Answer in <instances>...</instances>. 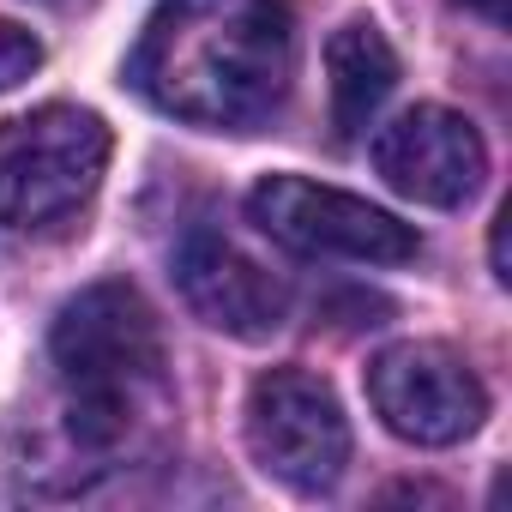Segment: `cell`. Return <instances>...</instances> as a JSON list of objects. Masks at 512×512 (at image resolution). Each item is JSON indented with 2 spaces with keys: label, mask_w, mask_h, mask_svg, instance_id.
Instances as JSON below:
<instances>
[{
  "label": "cell",
  "mask_w": 512,
  "mask_h": 512,
  "mask_svg": "<svg viewBox=\"0 0 512 512\" xmlns=\"http://www.w3.org/2000/svg\"><path fill=\"white\" fill-rule=\"evenodd\" d=\"M326 79H332V127H338V139H356L374 121V109L392 97V85H398V55L380 37V25L350 19L344 31H332Z\"/></svg>",
  "instance_id": "9"
},
{
  "label": "cell",
  "mask_w": 512,
  "mask_h": 512,
  "mask_svg": "<svg viewBox=\"0 0 512 512\" xmlns=\"http://www.w3.org/2000/svg\"><path fill=\"white\" fill-rule=\"evenodd\" d=\"M49 356L67 392V434L85 452H121L163 404V332L151 302L121 278H103L61 308Z\"/></svg>",
  "instance_id": "2"
},
{
  "label": "cell",
  "mask_w": 512,
  "mask_h": 512,
  "mask_svg": "<svg viewBox=\"0 0 512 512\" xmlns=\"http://www.w3.org/2000/svg\"><path fill=\"white\" fill-rule=\"evenodd\" d=\"M37 61H43L37 37H31V31H19V25H7V19H0V91H13V85H25V79L37 73Z\"/></svg>",
  "instance_id": "10"
},
{
  "label": "cell",
  "mask_w": 512,
  "mask_h": 512,
  "mask_svg": "<svg viewBox=\"0 0 512 512\" xmlns=\"http://www.w3.org/2000/svg\"><path fill=\"white\" fill-rule=\"evenodd\" d=\"M290 73V0H157L127 55L133 91L205 133L266 127L290 97Z\"/></svg>",
  "instance_id": "1"
},
{
  "label": "cell",
  "mask_w": 512,
  "mask_h": 512,
  "mask_svg": "<svg viewBox=\"0 0 512 512\" xmlns=\"http://www.w3.org/2000/svg\"><path fill=\"white\" fill-rule=\"evenodd\" d=\"M374 169L386 175V187H398L404 199L416 205H464L482 175H488V151H482V133L458 115V109H440V103H416L404 109L398 121L380 127L374 139Z\"/></svg>",
  "instance_id": "7"
},
{
  "label": "cell",
  "mask_w": 512,
  "mask_h": 512,
  "mask_svg": "<svg viewBox=\"0 0 512 512\" xmlns=\"http://www.w3.org/2000/svg\"><path fill=\"white\" fill-rule=\"evenodd\" d=\"M368 398H374V416L410 446H458L488 416V392L476 368L458 350L428 338L380 350L368 362Z\"/></svg>",
  "instance_id": "6"
},
{
  "label": "cell",
  "mask_w": 512,
  "mask_h": 512,
  "mask_svg": "<svg viewBox=\"0 0 512 512\" xmlns=\"http://www.w3.org/2000/svg\"><path fill=\"white\" fill-rule=\"evenodd\" d=\"M494 278H500V284L512 278V272H506V217L494 223Z\"/></svg>",
  "instance_id": "12"
},
{
  "label": "cell",
  "mask_w": 512,
  "mask_h": 512,
  "mask_svg": "<svg viewBox=\"0 0 512 512\" xmlns=\"http://www.w3.org/2000/svg\"><path fill=\"white\" fill-rule=\"evenodd\" d=\"M247 452L296 494H326L350 464V422L320 374L272 368L247 392Z\"/></svg>",
  "instance_id": "4"
},
{
  "label": "cell",
  "mask_w": 512,
  "mask_h": 512,
  "mask_svg": "<svg viewBox=\"0 0 512 512\" xmlns=\"http://www.w3.org/2000/svg\"><path fill=\"white\" fill-rule=\"evenodd\" d=\"M464 13H476V19H488V25H506V0H458Z\"/></svg>",
  "instance_id": "11"
},
{
  "label": "cell",
  "mask_w": 512,
  "mask_h": 512,
  "mask_svg": "<svg viewBox=\"0 0 512 512\" xmlns=\"http://www.w3.org/2000/svg\"><path fill=\"white\" fill-rule=\"evenodd\" d=\"M175 290L211 332L229 338H272L290 314L284 278H272L223 235H187L175 247Z\"/></svg>",
  "instance_id": "8"
},
{
  "label": "cell",
  "mask_w": 512,
  "mask_h": 512,
  "mask_svg": "<svg viewBox=\"0 0 512 512\" xmlns=\"http://www.w3.org/2000/svg\"><path fill=\"white\" fill-rule=\"evenodd\" d=\"M109 169V127L91 109L49 103L0 121V223L49 229L67 223Z\"/></svg>",
  "instance_id": "3"
},
{
  "label": "cell",
  "mask_w": 512,
  "mask_h": 512,
  "mask_svg": "<svg viewBox=\"0 0 512 512\" xmlns=\"http://www.w3.org/2000/svg\"><path fill=\"white\" fill-rule=\"evenodd\" d=\"M247 217L296 253H332V260H362V266H398L416 260L422 247L416 229L398 223L392 211L308 175H266L247 193Z\"/></svg>",
  "instance_id": "5"
}]
</instances>
